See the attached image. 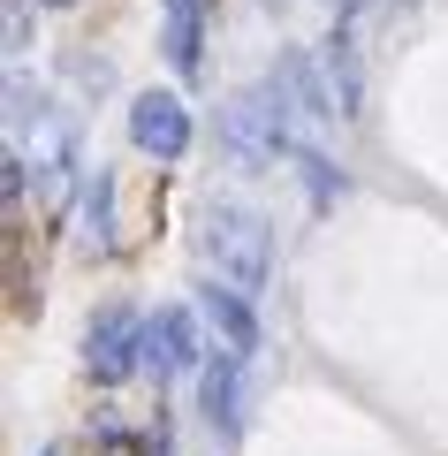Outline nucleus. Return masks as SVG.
<instances>
[{
    "instance_id": "f257e3e1",
    "label": "nucleus",
    "mask_w": 448,
    "mask_h": 456,
    "mask_svg": "<svg viewBox=\"0 0 448 456\" xmlns=\"http://www.w3.org/2000/svg\"><path fill=\"white\" fill-rule=\"evenodd\" d=\"M198 259H206L213 281L258 297L273 281V221L258 206H243V198H213L198 213Z\"/></svg>"
},
{
    "instance_id": "f03ea898",
    "label": "nucleus",
    "mask_w": 448,
    "mask_h": 456,
    "mask_svg": "<svg viewBox=\"0 0 448 456\" xmlns=\"http://www.w3.org/2000/svg\"><path fill=\"white\" fill-rule=\"evenodd\" d=\"M289 99L273 92V77L266 84H243V92H228L221 99V152L236 167H273L289 152Z\"/></svg>"
},
{
    "instance_id": "7ed1b4c3",
    "label": "nucleus",
    "mask_w": 448,
    "mask_h": 456,
    "mask_svg": "<svg viewBox=\"0 0 448 456\" xmlns=\"http://www.w3.org/2000/svg\"><path fill=\"white\" fill-rule=\"evenodd\" d=\"M144 365V320L129 305H99L92 320H84V373L99 380V388H114V380H129Z\"/></svg>"
},
{
    "instance_id": "20e7f679",
    "label": "nucleus",
    "mask_w": 448,
    "mask_h": 456,
    "mask_svg": "<svg viewBox=\"0 0 448 456\" xmlns=\"http://www.w3.org/2000/svg\"><path fill=\"white\" fill-rule=\"evenodd\" d=\"M129 145H137L144 160L175 167L183 152H191V107H183L175 92H137L129 99Z\"/></svg>"
},
{
    "instance_id": "39448f33",
    "label": "nucleus",
    "mask_w": 448,
    "mask_h": 456,
    "mask_svg": "<svg viewBox=\"0 0 448 456\" xmlns=\"http://www.w3.org/2000/svg\"><path fill=\"white\" fill-rule=\"evenodd\" d=\"M206 365V342H198V320L183 305H160L144 320V373L152 380H175V373H198Z\"/></svg>"
},
{
    "instance_id": "423d86ee",
    "label": "nucleus",
    "mask_w": 448,
    "mask_h": 456,
    "mask_svg": "<svg viewBox=\"0 0 448 456\" xmlns=\"http://www.w3.org/2000/svg\"><path fill=\"white\" fill-rule=\"evenodd\" d=\"M198 411H206V426L221 441L243 434V358H236V350H221V342H213L206 365H198Z\"/></svg>"
},
{
    "instance_id": "0eeeda50",
    "label": "nucleus",
    "mask_w": 448,
    "mask_h": 456,
    "mask_svg": "<svg viewBox=\"0 0 448 456\" xmlns=\"http://www.w3.org/2000/svg\"><path fill=\"white\" fill-rule=\"evenodd\" d=\"M273 92L305 122H335V84H327V61H312V53H281L273 61Z\"/></svg>"
},
{
    "instance_id": "6e6552de",
    "label": "nucleus",
    "mask_w": 448,
    "mask_h": 456,
    "mask_svg": "<svg viewBox=\"0 0 448 456\" xmlns=\"http://www.w3.org/2000/svg\"><path fill=\"white\" fill-rule=\"evenodd\" d=\"M206 320H213V335H221V350H236L243 365H251V350H258V312H251V297L243 289H228V281H206Z\"/></svg>"
},
{
    "instance_id": "1a4fd4ad",
    "label": "nucleus",
    "mask_w": 448,
    "mask_h": 456,
    "mask_svg": "<svg viewBox=\"0 0 448 456\" xmlns=\"http://www.w3.org/2000/svg\"><path fill=\"white\" fill-rule=\"evenodd\" d=\"M160 38H167V61H175V77H206V0H167V23H160Z\"/></svg>"
},
{
    "instance_id": "9d476101",
    "label": "nucleus",
    "mask_w": 448,
    "mask_h": 456,
    "mask_svg": "<svg viewBox=\"0 0 448 456\" xmlns=\"http://www.w3.org/2000/svg\"><path fill=\"white\" fill-rule=\"evenodd\" d=\"M320 61H327V84H335V114H342V122H357V114H365V61H357L350 23H335V38L320 46Z\"/></svg>"
},
{
    "instance_id": "9b49d317",
    "label": "nucleus",
    "mask_w": 448,
    "mask_h": 456,
    "mask_svg": "<svg viewBox=\"0 0 448 456\" xmlns=\"http://www.w3.org/2000/svg\"><path fill=\"white\" fill-rule=\"evenodd\" d=\"M77 244L99 251L107 259L114 251V167L92 160V175H84V206H77Z\"/></svg>"
},
{
    "instance_id": "f8f14e48",
    "label": "nucleus",
    "mask_w": 448,
    "mask_h": 456,
    "mask_svg": "<svg viewBox=\"0 0 448 456\" xmlns=\"http://www.w3.org/2000/svg\"><path fill=\"white\" fill-rule=\"evenodd\" d=\"M297 175H305V191H312V206H335V198L342 191H350V175H342V167L335 160H327V152H297Z\"/></svg>"
},
{
    "instance_id": "ddd939ff",
    "label": "nucleus",
    "mask_w": 448,
    "mask_h": 456,
    "mask_svg": "<svg viewBox=\"0 0 448 456\" xmlns=\"http://www.w3.org/2000/svg\"><path fill=\"white\" fill-rule=\"evenodd\" d=\"M31 8H38V0H0V46H8V61H23V53H31V31H38Z\"/></svg>"
},
{
    "instance_id": "4468645a",
    "label": "nucleus",
    "mask_w": 448,
    "mask_h": 456,
    "mask_svg": "<svg viewBox=\"0 0 448 456\" xmlns=\"http://www.w3.org/2000/svg\"><path fill=\"white\" fill-rule=\"evenodd\" d=\"M23 183H31V160H23V152L8 145V152H0V198H8V213L23 206Z\"/></svg>"
},
{
    "instance_id": "2eb2a0df",
    "label": "nucleus",
    "mask_w": 448,
    "mask_h": 456,
    "mask_svg": "<svg viewBox=\"0 0 448 456\" xmlns=\"http://www.w3.org/2000/svg\"><path fill=\"white\" fill-rule=\"evenodd\" d=\"M99 456H152V441H137V434H129V426H99Z\"/></svg>"
},
{
    "instance_id": "dca6fc26",
    "label": "nucleus",
    "mask_w": 448,
    "mask_h": 456,
    "mask_svg": "<svg viewBox=\"0 0 448 456\" xmlns=\"http://www.w3.org/2000/svg\"><path fill=\"white\" fill-rule=\"evenodd\" d=\"M69 77H77L84 92H107V84H114V69H107V61H84V53H69Z\"/></svg>"
},
{
    "instance_id": "f3484780",
    "label": "nucleus",
    "mask_w": 448,
    "mask_h": 456,
    "mask_svg": "<svg viewBox=\"0 0 448 456\" xmlns=\"http://www.w3.org/2000/svg\"><path fill=\"white\" fill-rule=\"evenodd\" d=\"M327 8H335L342 23H357V16H365V8H380V0H327Z\"/></svg>"
},
{
    "instance_id": "a211bd4d",
    "label": "nucleus",
    "mask_w": 448,
    "mask_h": 456,
    "mask_svg": "<svg viewBox=\"0 0 448 456\" xmlns=\"http://www.w3.org/2000/svg\"><path fill=\"white\" fill-rule=\"evenodd\" d=\"M38 456H69V449H61V441H46V449H38Z\"/></svg>"
},
{
    "instance_id": "6ab92c4d",
    "label": "nucleus",
    "mask_w": 448,
    "mask_h": 456,
    "mask_svg": "<svg viewBox=\"0 0 448 456\" xmlns=\"http://www.w3.org/2000/svg\"><path fill=\"white\" fill-rule=\"evenodd\" d=\"M38 8H77V0H38Z\"/></svg>"
}]
</instances>
